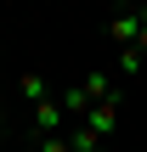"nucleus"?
<instances>
[{"instance_id":"1","label":"nucleus","mask_w":147,"mask_h":152,"mask_svg":"<svg viewBox=\"0 0 147 152\" xmlns=\"http://www.w3.org/2000/svg\"><path fill=\"white\" fill-rule=\"evenodd\" d=\"M79 124H85L91 135H102V141H108V135L119 130V96H108V102H91V113H85Z\"/></svg>"},{"instance_id":"2","label":"nucleus","mask_w":147,"mask_h":152,"mask_svg":"<svg viewBox=\"0 0 147 152\" xmlns=\"http://www.w3.org/2000/svg\"><path fill=\"white\" fill-rule=\"evenodd\" d=\"M108 39H113L119 51L136 45V39H142V11H113V17H108Z\"/></svg>"},{"instance_id":"3","label":"nucleus","mask_w":147,"mask_h":152,"mask_svg":"<svg viewBox=\"0 0 147 152\" xmlns=\"http://www.w3.org/2000/svg\"><path fill=\"white\" fill-rule=\"evenodd\" d=\"M62 124H68L62 102H51V96H45V102H34V135H68Z\"/></svg>"},{"instance_id":"4","label":"nucleus","mask_w":147,"mask_h":152,"mask_svg":"<svg viewBox=\"0 0 147 152\" xmlns=\"http://www.w3.org/2000/svg\"><path fill=\"white\" fill-rule=\"evenodd\" d=\"M57 102H62V113H68V118H74V124H79V118H85V113H91V96H85V85H74V90H62V96H57Z\"/></svg>"},{"instance_id":"5","label":"nucleus","mask_w":147,"mask_h":152,"mask_svg":"<svg viewBox=\"0 0 147 152\" xmlns=\"http://www.w3.org/2000/svg\"><path fill=\"white\" fill-rule=\"evenodd\" d=\"M68 147H74V152H96V147H102V135H91L85 124H74V130H68Z\"/></svg>"},{"instance_id":"6","label":"nucleus","mask_w":147,"mask_h":152,"mask_svg":"<svg viewBox=\"0 0 147 152\" xmlns=\"http://www.w3.org/2000/svg\"><path fill=\"white\" fill-rule=\"evenodd\" d=\"M142 51H136V45H125V51H119V73H130V79H136V73H142Z\"/></svg>"},{"instance_id":"7","label":"nucleus","mask_w":147,"mask_h":152,"mask_svg":"<svg viewBox=\"0 0 147 152\" xmlns=\"http://www.w3.org/2000/svg\"><path fill=\"white\" fill-rule=\"evenodd\" d=\"M17 85H23V96H28V102H45V79H40V73H23Z\"/></svg>"},{"instance_id":"8","label":"nucleus","mask_w":147,"mask_h":152,"mask_svg":"<svg viewBox=\"0 0 147 152\" xmlns=\"http://www.w3.org/2000/svg\"><path fill=\"white\" fill-rule=\"evenodd\" d=\"M28 152H74V147H68V135H40Z\"/></svg>"},{"instance_id":"9","label":"nucleus","mask_w":147,"mask_h":152,"mask_svg":"<svg viewBox=\"0 0 147 152\" xmlns=\"http://www.w3.org/2000/svg\"><path fill=\"white\" fill-rule=\"evenodd\" d=\"M136 51L147 56V11H142V39H136Z\"/></svg>"},{"instance_id":"10","label":"nucleus","mask_w":147,"mask_h":152,"mask_svg":"<svg viewBox=\"0 0 147 152\" xmlns=\"http://www.w3.org/2000/svg\"><path fill=\"white\" fill-rule=\"evenodd\" d=\"M96 152H113V147H108V141H102V147H96Z\"/></svg>"},{"instance_id":"11","label":"nucleus","mask_w":147,"mask_h":152,"mask_svg":"<svg viewBox=\"0 0 147 152\" xmlns=\"http://www.w3.org/2000/svg\"><path fill=\"white\" fill-rule=\"evenodd\" d=\"M130 152H142V147H130Z\"/></svg>"}]
</instances>
